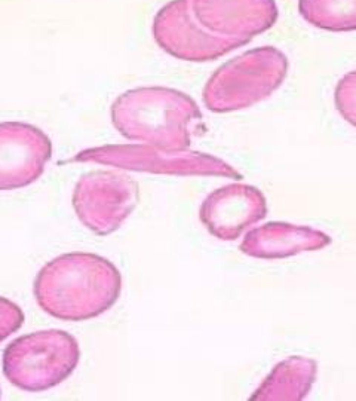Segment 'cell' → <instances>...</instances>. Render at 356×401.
I'll return each mask as SVG.
<instances>
[{"mask_svg": "<svg viewBox=\"0 0 356 401\" xmlns=\"http://www.w3.org/2000/svg\"><path fill=\"white\" fill-rule=\"evenodd\" d=\"M80 348L74 336L64 330H40L12 340L3 351L5 377L27 392L48 391L76 370Z\"/></svg>", "mask_w": 356, "mask_h": 401, "instance_id": "obj_4", "label": "cell"}, {"mask_svg": "<svg viewBox=\"0 0 356 401\" xmlns=\"http://www.w3.org/2000/svg\"><path fill=\"white\" fill-rule=\"evenodd\" d=\"M140 186L120 171L95 169L83 174L73 190V208L82 225L107 236L116 232L135 210Z\"/></svg>", "mask_w": 356, "mask_h": 401, "instance_id": "obj_6", "label": "cell"}, {"mask_svg": "<svg viewBox=\"0 0 356 401\" xmlns=\"http://www.w3.org/2000/svg\"><path fill=\"white\" fill-rule=\"evenodd\" d=\"M318 376V364L306 356L292 355L276 364L251 395L263 401H298L312 391Z\"/></svg>", "mask_w": 356, "mask_h": 401, "instance_id": "obj_12", "label": "cell"}, {"mask_svg": "<svg viewBox=\"0 0 356 401\" xmlns=\"http://www.w3.org/2000/svg\"><path fill=\"white\" fill-rule=\"evenodd\" d=\"M73 162H91L117 169L168 175H218L239 180L242 174L224 159L189 149L166 150L143 143L107 144L79 152Z\"/></svg>", "mask_w": 356, "mask_h": 401, "instance_id": "obj_5", "label": "cell"}, {"mask_svg": "<svg viewBox=\"0 0 356 401\" xmlns=\"http://www.w3.org/2000/svg\"><path fill=\"white\" fill-rule=\"evenodd\" d=\"M33 293L48 315L61 321H86L116 305L122 293V275L103 256L67 253L39 271Z\"/></svg>", "mask_w": 356, "mask_h": 401, "instance_id": "obj_1", "label": "cell"}, {"mask_svg": "<svg viewBox=\"0 0 356 401\" xmlns=\"http://www.w3.org/2000/svg\"><path fill=\"white\" fill-rule=\"evenodd\" d=\"M52 158V142L36 125L0 122V190H17L37 182Z\"/></svg>", "mask_w": 356, "mask_h": 401, "instance_id": "obj_8", "label": "cell"}, {"mask_svg": "<svg viewBox=\"0 0 356 401\" xmlns=\"http://www.w3.org/2000/svg\"><path fill=\"white\" fill-rule=\"evenodd\" d=\"M190 6L203 28L222 37L251 40L279 17L276 0H190Z\"/></svg>", "mask_w": 356, "mask_h": 401, "instance_id": "obj_10", "label": "cell"}, {"mask_svg": "<svg viewBox=\"0 0 356 401\" xmlns=\"http://www.w3.org/2000/svg\"><path fill=\"white\" fill-rule=\"evenodd\" d=\"M122 137L166 150L189 149L203 119L186 93L166 86H141L120 94L110 107Z\"/></svg>", "mask_w": 356, "mask_h": 401, "instance_id": "obj_2", "label": "cell"}, {"mask_svg": "<svg viewBox=\"0 0 356 401\" xmlns=\"http://www.w3.org/2000/svg\"><path fill=\"white\" fill-rule=\"evenodd\" d=\"M330 244L331 236L319 229L285 221H269L245 234L241 251L252 259L278 260L318 251Z\"/></svg>", "mask_w": 356, "mask_h": 401, "instance_id": "obj_11", "label": "cell"}, {"mask_svg": "<svg viewBox=\"0 0 356 401\" xmlns=\"http://www.w3.org/2000/svg\"><path fill=\"white\" fill-rule=\"evenodd\" d=\"M152 34L159 48L174 58L208 63L245 47L248 39L222 37L203 28L195 18L190 0H169L155 15Z\"/></svg>", "mask_w": 356, "mask_h": 401, "instance_id": "obj_7", "label": "cell"}, {"mask_svg": "<svg viewBox=\"0 0 356 401\" xmlns=\"http://www.w3.org/2000/svg\"><path fill=\"white\" fill-rule=\"evenodd\" d=\"M266 215V195L245 183H230L215 189L199 208L200 223L220 241H236Z\"/></svg>", "mask_w": 356, "mask_h": 401, "instance_id": "obj_9", "label": "cell"}, {"mask_svg": "<svg viewBox=\"0 0 356 401\" xmlns=\"http://www.w3.org/2000/svg\"><path fill=\"white\" fill-rule=\"evenodd\" d=\"M334 104L340 116L356 128V69L341 76L337 82Z\"/></svg>", "mask_w": 356, "mask_h": 401, "instance_id": "obj_14", "label": "cell"}, {"mask_svg": "<svg viewBox=\"0 0 356 401\" xmlns=\"http://www.w3.org/2000/svg\"><path fill=\"white\" fill-rule=\"evenodd\" d=\"M298 12L304 21L321 30H356V0H298Z\"/></svg>", "mask_w": 356, "mask_h": 401, "instance_id": "obj_13", "label": "cell"}, {"mask_svg": "<svg viewBox=\"0 0 356 401\" xmlns=\"http://www.w3.org/2000/svg\"><path fill=\"white\" fill-rule=\"evenodd\" d=\"M288 67V57L270 45L245 51L209 76L202 93L203 104L214 113L248 109L281 88Z\"/></svg>", "mask_w": 356, "mask_h": 401, "instance_id": "obj_3", "label": "cell"}, {"mask_svg": "<svg viewBox=\"0 0 356 401\" xmlns=\"http://www.w3.org/2000/svg\"><path fill=\"white\" fill-rule=\"evenodd\" d=\"M24 312L12 300L0 296V343L18 331L24 324Z\"/></svg>", "mask_w": 356, "mask_h": 401, "instance_id": "obj_15", "label": "cell"}, {"mask_svg": "<svg viewBox=\"0 0 356 401\" xmlns=\"http://www.w3.org/2000/svg\"><path fill=\"white\" fill-rule=\"evenodd\" d=\"M0 397H2V389H0Z\"/></svg>", "mask_w": 356, "mask_h": 401, "instance_id": "obj_16", "label": "cell"}]
</instances>
